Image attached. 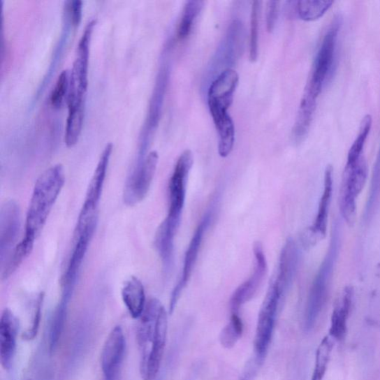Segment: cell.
Here are the masks:
<instances>
[{"label": "cell", "mask_w": 380, "mask_h": 380, "mask_svg": "<svg viewBox=\"0 0 380 380\" xmlns=\"http://www.w3.org/2000/svg\"><path fill=\"white\" fill-rule=\"evenodd\" d=\"M68 114L65 129V142L67 147L75 146L82 132L85 121L86 99L67 101Z\"/></svg>", "instance_id": "23"}, {"label": "cell", "mask_w": 380, "mask_h": 380, "mask_svg": "<svg viewBox=\"0 0 380 380\" xmlns=\"http://www.w3.org/2000/svg\"><path fill=\"white\" fill-rule=\"evenodd\" d=\"M126 347L124 331L115 327L107 337L101 353V367L105 380H113L120 367Z\"/></svg>", "instance_id": "17"}, {"label": "cell", "mask_w": 380, "mask_h": 380, "mask_svg": "<svg viewBox=\"0 0 380 380\" xmlns=\"http://www.w3.org/2000/svg\"><path fill=\"white\" fill-rule=\"evenodd\" d=\"M239 80V75L235 70L228 68L224 71L210 87L209 107H217L228 111L233 103Z\"/></svg>", "instance_id": "18"}, {"label": "cell", "mask_w": 380, "mask_h": 380, "mask_svg": "<svg viewBox=\"0 0 380 380\" xmlns=\"http://www.w3.org/2000/svg\"><path fill=\"white\" fill-rule=\"evenodd\" d=\"M300 251L298 244L289 238L282 247L277 275L272 279L283 295L291 288L298 270Z\"/></svg>", "instance_id": "16"}, {"label": "cell", "mask_w": 380, "mask_h": 380, "mask_svg": "<svg viewBox=\"0 0 380 380\" xmlns=\"http://www.w3.org/2000/svg\"><path fill=\"white\" fill-rule=\"evenodd\" d=\"M70 87V71L64 69L59 75L51 93L50 103L55 108H59L67 99Z\"/></svg>", "instance_id": "30"}, {"label": "cell", "mask_w": 380, "mask_h": 380, "mask_svg": "<svg viewBox=\"0 0 380 380\" xmlns=\"http://www.w3.org/2000/svg\"><path fill=\"white\" fill-rule=\"evenodd\" d=\"M372 126V117L370 115H367L363 117L360 124L358 138L353 142L349 152L346 168H352L363 157V149L367 137L371 132Z\"/></svg>", "instance_id": "25"}, {"label": "cell", "mask_w": 380, "mask_h": 380, "mask_svg": "<svg viewBox=\"0 0 380 380\" xmlns=\"http://www.w3.org/2000/svg\"><path fill=\"white\" fill-rule=\"evenodd\" d=\"M317 98L310 92L305 91L293 128V136L296 139L302 138L310 129L316 108Z\"/></svg>", "instance_id": "24"}, {"label": "cell", "mask_w": 380, "mask_h": 380, "mask_svg": "<svg viewBox=\"0 0 380 380\" xmlns=\"http://www.w3.org/2000/svg\"><path fill=\"white\" fill-rule=\"evenodd\" d=\"M139 319L137 338L140 374L144 380H154L160 371L166 347L168 312L159 300L152 298Z\"/></svg>", "instance_id": "1"}, {"label": "cell", "mask_w": 380, "mask_h": 380, "mask_svg": "<svg viewBox=\"0 0 380 380\" xmlns=\"http://www.w3.org/2000/svg\"><path fill=\"white\" fill-rule=\"evenodd\" d=\"M65 13L71 25H79L82 15V2L81 0H70L65 6Z\"/></svg>", "instance_id": "33"}, {"label": "cell", "mask_w": 380, "mask_h": 380, "mask_svg": "<svg viewBox=\"0 0 380 380\" xmlns=\"http://www.w3.org/2000/svg\"><path fill=\"white\" fill-rule=\"evenodd\" d=\"M122 295L130 315L139 319L147 305L144 284L138 277H131L124 284Z\"/></svg>", "instance_id": "22"}, {"label": "cell", "mask_w": 380, "mask_h": 380, "mask_svg": "<svg viewBox=\"0 0 380 380\" xmlns=\"http://www.w3.org/2000/svg\"><path fill=\"white\" fill-rule=\"evenodd\" d=\"M341 240V225L339 221H335L328 251L309 292L305 313L306 330H311L314 327L326 304L330 282L339 254Z\"/></svg>", "instance_id": "3"}, {"label": "cell", "mask_w": 380, "mask_h": 380, "mask_svg": "<svg viewBox=\"0 0 380 380\" xmlns=\"http://www.w3.org/2000/svg\"><path fill=\"white\" fill-rule=\"evenodd\" d=\"M338 17L328 29L317 53L310 80L305 90L319 98L334 64L338 34L341 27Z\"/></svg>", "instance_id": "7"}, {"label": "cell", "mask_w": 380, "mask_h": 380, "mask_svg": "<svg viewBox=\"0 0 380 380\" xmlns=\"http://www.w3.org/2000/svg\"><path fill=\"white\" fill-rule=\"evenodd\" d=\"M212 217V210H209L206 212V214H205L203 219H201L198 225L191 241L189 242L184 256L182 277L172 292L169 307L170 314L173 313L178 300L180 299L182 292L187 287L190 278H191L192 273L198 257L202 242H203L204 237L210 227Z\"/></svg>", "instance_id": "11"}, {"label": "cell", "mask_w": 380, "mask_h": 380, "mask_svg": "<svg viewBox=\"0 0 380 380\" xmlns=\"http://www.w3.org/2000/svg\"><path fill=\"white\" fill-rule=\"evenodd\" d=\"M261 2L255 1L252 6L251 31H249V59L255 62L258 57V21Z\"/></svg>", "instance_id": "32"}, {"label": "cell", "mask_w": 380, "mask_h": 380, "mask_svg": "<svg viewBox=\"0 0 380 380\" xmlns=\"http://www.w3.org/2000/svg\"><path fill=\"white\" fill-rule=\"evenodd\" d=\"M219 136V153L226 158L231 153L235 142V126L227 110L209 107Z\"/></svg>", "instance_id": "21"}, {"label": "cell", "mask_w": 380, "mask_h": 380, "mask_svg": "<svg viewBox=\"0 0 380 380\" xmlns=\"http://www.w3.org/2000/svg\"><path fill=\"white\" fill-rule=\"evenodd\" d=\"M68 301L61 299L54 312L51 328V347L54 349L64 328Z\"/></svg>", "instance_id": "31"}, {"label": "cell", "mask_w": 380, "mask_h": 380, "mask_svg": "<svg viewBox=\"0 0 380 380\" xmlns=\"http://www.w3.org/2000/svg\"><path fill=\"white\" fill-rule=\"evenodd\" d=\"M334 4L322 0H302L296 3V13L304 21L311 22L322 18Z\"/></svg>", "instance_id": "26"}, {"label": "cell", "mask_w": 380, "mask_h": 380, "mask_svg": "<svg viewBox=\"0 0 380 380\" xmlns=\"http://www.w3.org/2000/svg\"><path fill=\"white\" fill-rule=\"evenodd\" d=\"M113 145L109 142L104 147L96 169H95L89 182L87 192L79 214L75 235L85 230L94 221H98V208L103 193L107 170L110 164Z\"/></svg>", "instance_id": "4"}, {"label": "cell", "mask_w": 380, "mask_h": 380, "mask_svg": "<svg viewBox=\"0 0 380 380\" xmlns=\"http://www.w3.org/2000/svg\"><path fill=\"white\" fill-rule=\"evenodd\" d=\"M202 1H188L186 3L182 11V18L178 23L177 29V38L186 39L192 32L194 24L204 6Z\"/></svg>", "instance_id": "27"}, {"label": "cell", "mask_w": 380, "mask_h": 380, "mask_svg": "<svg viewBox=\"0 0 380 380\" xmlns=\"http://www.w3.org/2000/svg\"><path fill=\"white\" fill-rule=\"evenodd\" d=\"M159 159L156 151L150 152L129 176L124 192V200L126 205H138L147 197L156 175Z\"/></svg>", "instance_id": "10"}, {"label": "cell", "mask_w": 380, "mask_h": 380, "mask_svg": "<svg viewBox=\"0 0 380 380\" xmlns=\"http://www.w3.org/2000/svg\"><path fill=\"white\" fill-rule=\"evenodd\" d=\"M244 331V325L239 314H232L230 322L221 331L219 341L226 349H233L239 341Z\"/></svg>", "instance_id": "29"}, {"label": "cell", "mask_w": 380, "mask_h": 380, "mask_svg": "<svg viewBox=\"0 0 380 380\" xmlns=\"http://www.w3.org/2000/svg\"><path fill=\"white\" fill-rule=\"evenodd\" d=\"M284 299L276 284L271 280L258 316L254 340V354L265 360L275 330L280 302Z\"/></svg>", "instance_id": "6"}, {"label": "cell", "mask_w": 380, "mask_h": 380, "mask_svg": "<svg viewBox=\"0 0 380 380\" xmlns=\"http://www.w3.org/2000/svg\"><path fill=\"white\" fill-rule=\"evenodd\" d=\"M279 4L278 1H269L267 4L266 20L267 29L271 32L276 26V22L279 15Z\"/></svg>", "instance_id": "35"}, {"label": "cell", "mask_w": 380, "mask_h": 380, "mask_svg": "<svg viewBox=\"0 0 380 380\" xmlns=\"http://www.w3.org/2000/svg\"><path fill=\"white\" fill-rule=\"evenodd\" d=\"M97 224L98 221H94L89 225L85 231L75 235V247L62 277V297L64 296V298L71 300V295H73L83 260L86 256Z\"/></svg>", "instance_id": "14"}, {"label": "cell", "mask_w": 380, "mask_h": 380, "mask_svg": "<svg viewBox=\"0 0 380 380\" xmlns=\"http://www.w3.org/2000/svg\"><path fill=\"white\" fill-rule=\"evenodd\" d=\"M334 348V342L330 336L326 337L321 341L316 350L315 366L311 380H323L330 356Z\"/></svg>", "instance_id": "28"}, {"label": "cell", "mask_w": 380, "mask_h": 380, "mask_svg": "<svg viewBox=\"0 0 380 380\" xmlns=\"http://www.w3.org/2000/svg\"><path fill=\"white\" fill-rule=\"evenodd\" d=\"M95 24L96 21L94 20L87 23L79 41L73 66L70 71V87L67 98H86L89 83L90 43Z\"/></svg>", "instance_id": "9"}, {"label": "cell", "mask_w": 380, "mask_h": 380, "mask_svg": "<svg viewBox=\"0 0 380 380\" xmlns=\"http://www.w3.org/2000/svg\"><path fill=\"white\" fill-rule=\"evenodd\" d=\"M367 177V166L363 157L352 168H344L340 193V210L342 218L349 226L356 220V200L362 192Z\"/></svg>", "instance_id": "8"}, {"label": "cell", "mask_w": 380, "mask_h": 380, "mask_svg": "<svg viewBox=\"0 0 380 380\" xmlns=\"http://www.w3.org/2000/svg\"><path fill=\"white\" fill-rule=\"evenodd\" d=\"M18 329L17 317L5 309L0 319V360L5 370H9L14 360Z\"/></svg>", "instance_id": "19"}, {"label": "cell", "mask_w": 380, "mask_h": 380, "mask_svg": "<svg viewBox=\"0 0 380 380\" xmlns=\"http://www.w3.org/2000/svg\"><path fill=\"white\" fill-rule=\"evenodd\" d=\"M379 153H380V152H379Z\"/></svg>", "instance_id": "37"}, {"label": "cell", "mask_w": 380, "mask_h": 380, "mask_svg": "<svg viewBox=\"0 0 380 380\" xmlns=\"http://www.w3.org/2000/svg\"><path fill=\"white\" fill-rule=\"evenodd\" d=\"M43 293H41L37 300V303H36L33 323L31 326V328L28 332H27L25 336L27 339H33L35 335H37L41 316V308L43 301Z\"/></svg>", "instance_id": "36"}, {"label": "cell", "mask_w": 380, "mask_h": 380, "mask_svg": "<svg viewBox=\"0 0 380 380\" xmlns=\"http://www.w3.org/2000/svg\"><path fill=\"white\" fill-rule=\"evenodd\" d=\"M193 165V153L187 149L178 158L170 180V206L168 217L164 221L174 230L177 231L180 227L185 204L188 177Z\"/></svg>", "instance_id": "5"}, {"label": "cell", "mask_w": 380, "mask_h": 380, "mask_svg": "<svg viewBox=\"0 0 380 380\" xmlns=\"http://www.w3.org/2000/svg\"><path fill=\"white\" fill-rule=\"evenodd\" d=\"M332 193V168L331 166H328L325 172L323 193L319 201L316 219L314 224L307 228L301 236L302 244L305 249L313 247L326 235Z\"/></svg>", "instance_id": "15"}, {"label": "cell", "mask_w": 380, "mask_h": 380, "mask_svg": "<svg viewBox=\"0 0 380 380\" xmlns=\"http://www.w3.org/2000/svg\"><path fill=\"white\" fill-rule=\"evenodd\" d=\"M65 182V170L59 163L51 166L39 176L34 184L27 214L23 242L34 247Z\"/></svg>", "instance_id": "2"}, {"label": "cell", "mask_w": 380, "mask_h": 380, "mask_svg": "<svg viewBox=\"0 0 380 380\" xmlns=\"http://www.w3.org/2000/svg\"><path fill=\"white\" fill-rule=\"evenodd\" d=\"M264 363L254 354L245 364L242 373L238 380H255L259 368Z\"/></svg>", "instance_id": "34"}, {"label": "cell", "mask_w": 380, "mask_h": 380, "mask_svg": "<svg viewBox=\"0 0 380 380\" xmlns=\"http://www.w3.org/2000/svg\"><path fill=\"white\" fill-rule=\"evenodd\" d=\"M353 294L352 287L349 286L344 288L332 313L329 329V335L332 339L341 341L346 337Z\"/></svg>", "instance_id": "20"}, {"label": "cell", "mask_w": 380, "mask_h": 380, "mask_svg": "<svg viewBox=\"0 0 380 380\" xmlns=\"http://www.w3.org/2000/svg\"><path fill=\"white\" fill-rule=\"evenodd\" d=\"M22 227L21 210L15 200L5 202L0 211V263L1 265L19 244Z\"/></svg>", "instance_id": "13"}, {"label": "cell", "mask_w": 380, "mask_h": 380, "mask_svg": "<svg viewBox=\"0 0 380 380\" xmlns=\"http://www.w3.org/2000/svg\"><path fill=\"white\" fill-rule=\"evenodd\" d=\"M254 254L255 257L254 272L247 281L237 288L231 297L230 307L232 314H239L240 308L254 298L267 275V259L263 244L260 242L254 243Z\"/></svg>", "instance_id": "12"}]
</instances>
